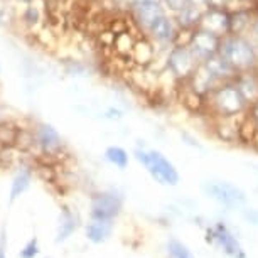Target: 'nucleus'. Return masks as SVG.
Masks as SVG:
<instances>
[{
    "label": "nucleus",
    "instance_id": "5",
    "mask_svg": "<svg viewBox=\"0 0 258 258\" xmlns=\"http://www.w3.org/2000/svg\"><path fill=\"white\" fill-rule=\"evenodd\" d=\"M128 7L134 24L144 34L147 32V29L155 19L165 14V9L160 0H130Z\"/></svg>",
    "mask_w": 258,
    "mask_h": 258
},
{
    "label": "nucleus",
    "instance_id": "9",
    "mask_svg": "<svg viewBox=\"0 0 258 258\" xmlns=\"http://www.w3.org/2000/svg\"><path fill=\"white\" fill-rule=\"evenodd\" d=\"M220 39L214 34L204 31V29L198 27L192 31L191 42H189V49L192 51V54L196 56L199 62L206 61L209 56L218 52V46H220Z\"/></svg>",
    "mask_w": 258,
    "mask_h": 258
},
{
    "label": "nucleus",
    "instance_id": "26",
    "mask_svg": "<svg viewBox=\"0 0 258 258\" xmlns=\"http://www.w3.org/2000/svg\"><path fill=\"white\" fill-rule=\"evenodd\" d=\"M11 22V2L0 0V27H6Z\"/></svg>",
    "mask_w": 258,
    "mask_h": 258
},
{
    "label": "nucleus",
    "instance_id": "22",
    "mask_svg": "<svg viewBox=\"0 0 258 258\" xmlns=\"http://www.w3.org/2000/svg\"><path fill=\"white\" fill-rule=\"evenodd\" d=\"M76 226H78V220L75 218V214H73L68 208H64L62 209V214H61V220H59L57 240H66V238L76 230Z\"/></svg>",
    "mask_w": 258,
    "mask_h": 258
},
{
    "label": "nucleus",
    "instance_id": "1",
    "mask_svg": "<svg viewBox=\"0 0 258 258\" xmlns=\"http://www.w3.org/2000/svg\"><path fill=\"white\" fill-rule=\"evenodd\" d=\"M218 54L223 56L236 73L256 70L258 49L245 34H226L220 39Z\"/></svg>",
    "mask_w": 258,
    "mask_h": 258
},
{
    "label": "nucleus",
    "instance_id": "2",
    "mask_svg": "<svg viewBox=\"0 0 258 258\" xmlns=\"http://www.w3.org/2000/svg\"><path fill=\"white\" fill-rule=\"evenodd\" d=\"M204 100H206L204 105L209 106L214 118L216 116L243 115L245 111H248V106H250L233 81H226L218 85Z\"/></svg>",
    "mask_w": 258,
    "mask_h": 258
},
{
    "label": "nucleus",
    "instance_id": "18",
    "mask_svg": "<svg viewBox=\"0 0 258 258\" xmlns=\"http://www.w3.org/2000/svg\"><path fill=\"white\" fill-rule=\"evenodd\" d=\"M255 17L253 9L238 7L230 11V34H248Z\"/></svg>",
    "mask_w": 258,
    "mask_h": 258
},
{
    "label": "nucleus",
    "instance_id": "12",
    "mask_svg": "<svg viewBox=\"0 0 258 258\" xmlns=\"http://www.w3.org/2000/svg\"><path fill=\"white\" fill-rule=\"evenodd\" d=\"M34 142L41 152H44L47 155H54L62 149V139L59 132L49 123H37L32 134Z\"/></svg>",
    "mask_w": 258,
    "mask_h": 258
},
{
    "label": "nucleus",
    "instance_id": "8",
    "mask_svg": "<svg viewBox=\"0 0 258 258\" xmlns=\"http://www.w3.org/2000/svg\"><path fill=\"white\" fill-rule=\"evenodd\" d=\"M123 198L115 191H106L95 194L91 198V216L93 220H113L120 213Z\"/></svg>",
    "mask_w": 258,
    "mask_h": 258
},
{
    "label": "nucleus",
    "instance_id": "33",
    "mask_svg": "<svg viewBox=\"0 0 258 258\" xmlns=\"http://www.w3.org/2000/svg\"><path fill=\"white\" fill-rule=\"evenodd\" d=\"M0 258H6V235H4V231L0 236Z\"/></svg>",
    "mask_w": 258,
    "mask_h": 258
},
{
    "label": "nucleus",
    "instance_id": "34",
    "mask_svg": "<svg viewBox=\"0 0 258 258\" xmlns=\"http://www.w3.org/2000/svg\"><path fill=\"white\" fill-rule=\"evenodd\" d=\"M191 4H196V6H201V7H206V2L208 0H189Z\"/></svg>",
    "mask_w": 258,
    "mask_h": 258
},
{
    "label": "nucleus",
    "instance_id": "16",
    "mask_svg": "<svg viewBox=\"0 0 258 258\" xmlns=\"http://www.w3.org/2000/svg\"><path fill=\"white\" fill-rule=\"evenodd\" d=\"M203 64L213 73V76L216 78L218 81H221V83L233 81V80H235V76H236L235 68H233L230 62L225 59V57L218 54V52L211 54L206 61H203Z\"/></svg>",
    "mask_w": 258,
    "mask_h": 258
},
{
    "label": "nucleus",
    "instance_id": "15",
    "mask_svg": "<svg viewBox=\"0 0 258 258\" xmlns=\"http://www.w3.org/2000/svg\"><path fill=\"white\" fill-rule=\"evenodd\" d=\"M155 54H157V49H155L154 42L150 41L149 37L135 39V44L132 47V52H130V57H132V61L139 68H149L154 62Z\"/></svg>",
    "mask_w": 258,
    "mask_h": 258
},
{
    "label": "nucleus",
    "instance_id": "27",
    "mask_svg": "<svg viewBox=\"0 0 258 258\" xmlns=\"http://www.w3.org/2000/svg\"><path fill=\"white\" fill-rule=\"evenodd\" d=\"M240 0H208L206 7L209 9H221V11H233V4Z\"/></svg>",
    "mask_w": 258,
    "mask_h": 258
},
{
    "label": "nucleus",
    "instance_id": "29",
    "mask_svg": "<svg viewBox=\"0 0 258 258\" xmlns=\"http://www.w3.org/2000/svg\"><path fill=\"white\" fill-rule=\"evenodd\" d=\"M248 32H250V39L253 41V44H255V47L258 49V12L255 14V17H253V22Z\"/></svg>",
    "mask_w": 258,
    "mask_h": 258
},
{
    "label": "nucleus",
    "instance_id": "13",
    "mask_svg": "<svg viewBox=\"0 0 258 258\" xmlns=\"http://www.w3.org/2000/svg\"><path fill=\"white\" fill-rule=\"evenodd\" d=\"M186 83L194 93L201 95V96H204V98H206V96L211 93L218 85H221V81H218L216 78L213 76V73L209 71L203 62H199L198 68L194 70L191 78H189Z\"/></svg>",
    "mask_w": 258,
    "mask_h": 258
},
{
    "label": "nucleus",
    "instance_id": "21",
    "mask_svg": "<svg viewBox=\"0 0 258 258\" xmlns=\"http://www.w3.org/2000/svg\"><path fill=\"white\" fill-rule=\"evenodd\" d=\"M31 186V170L22 169L14 176L12 179V187H11V199H17L19 196H22Z\"/></svg>",
    "mask_w": 258,
    "mask_h": 258
},
{
    "label": "nucleus",
    "instance_id": "24",
    "mask_svg": "<svg viewBox=\"0 0 258 258\" xmlns=\"http://www.w3.org/2000/svg\"><path fill=\"white\" fill-rule=\"evenodd\" d=\"M167 251H169V258H196L191 251L187 250L186 245H182V243L177 241V240L169 241Z\"/></svg>",
    "mask_w": 258,
    "mask_h": 258
},
{
    "label": "nucleus",
    "instance_id": "36",
    "mask_svg": "<svg viewBox=\"0 0 258 258\" xmlns=\"http://www.w3.org/2000/svg\"><path fill=\"white\" fill-rule=\"evenodd\" d=\"M241 4H253V2H256V0H240Z\"/></svg>",
    "mask_w": 258,
    "mask_h": 258
},
{
    "label": "nucleus",
    "instance_id": "19",
    "mask_svg": "<svg viewBox=\"0 0 258 258\" xmlns=\"http://www.w3.org/2000/svg\"><path fill=\"white\" fill-rule=\"evenodd\" d=\"M111 233V221L110 220H93L86 228V236L88 240L100 243L105 241Z\"/></svg>",
    "mask_w": 258,
    "mask_h": 258
},
{
    "label": "nucleus",
    "instance_id": "11",
    "mask_svg": "<svg viewBox=\"0 0 258 258\" xmlns=\"http://www.w3.org/2000/svg\"><path fill=\"white\" fill-rule=\"evenodd\" d=\"M208 241L220 245L223 248V251L226 255H230L231 258H245V251H243L241 245L223 223H218L216 226H213L208 231Z\"/></svg>",
    "mask_w": 258,
    "mask_h": 258
},
{
    "label": "nucleus",
    "instance_id": "37",
    "mask_svg": "<svg viewBox=\"0 0 258 258\" xmlns=\"http://www.w3.org/2000/svg\"><path fill=\"white\" fill-rule=\"evenodd\" d=\"M83 2H88V0H83Z\"/></svg>",
    "mask_w": 258,
    "mask_h": 258
},
{
    "label": "nucleus",
    "instance_id": "28",
    "mask_svg": "<svg viewBox=\"0 0 258 258\" xmlns=\"http://www.w3.org/2000/svg\"><path fill=\"white\" fill-rule=\"evenodd\" d=\"M36 255H37V241L32 240V241H29L27 246L21 251V256L22 258H34Z\"/></svg>",
    "mask_w": 258,
    "mask_h": 258
},
{
    "label": "nucleus",
    "instance_id": "17",
    "mask_svg": "<svg viewBox=\"0 0 258 258\" xmlns=\"http://www.w3.org/2000/svg\"><path fill=\"white\" fill-rule=\"evenodd\" d=\"M204 7L196 6V4L189 2L186 7L181 9L177 14H174V21H176L179 29H189V31H194L199 26V21L203 17Z\"/></svg>",
    "mask_w": 258,
    "mask_h": 258
},
{
    "label": "nucleus",
    "instance_id": "38",
    "mask_svg": "<svg viewBox=\"0 0 258 258\" xmlns=\"http://www.w3.org/2000/svg\"><path fill=\"white\" fill-rule=\"evenodd\" d=\"M128 2H130V0H128Z\"/></svg>",
    "mask_w": 258,
    "mask_h": 258
},
{
    "label": "nucleus",
    "instance_id": "30",
    "mask_svg": "<svg viewBox=\"0 0 258 258\" xmlns=\"http://www.w3.org/2000/svg\"><path fill=\"white\" fill-rule=\"evenodd\" d=\"M105 118H108V120H120L121 116H123V113L118 110V108H108L105 111Z\"/></svg>",
    "mask_w": 258,
    "mask_h": 258
},
{
    "label": "nucleus",
    "instance_id": "7",
    "mask_svg": "<svg viewBox=\"0 0 258 258\" xmlns=\"http://www.w3.org/2000/svg\"><path fill=\"white\" fill-rule=\"evenodd\" d=\"M177 29L179 27L176 21H174V17L165 12L150 24V27L147 29L145 34H147V37L154 42V46L169 47V46H172L174 37H176V34H177Z\"/></svg>",
    "mask_w": 258,
    "mask_h": 258
},
{
    "label": "nucleus",
    "instance_id": "32",
    "mask_svg": "<svg viewBox=\"0 0 258 258\" xmlns=\"http://www.w3.org/2000/svg\"><path fill=\"white\" fill-rule=\"evenodd\" d=\"M248 113H250V116L253 118V121H255V125L258 128V101H255V103H251L248 106Z\"/></svg>",
    "mask_w": 258,
    "mask_h": 258
},
{
    "label": "nucleus",
    "instance_id": "14",
    "mask_svg": "<svg viewBox=\"0 0 258 258\" xmlns=\"http://www.w3.org/2000/svg\"><path fill=\"white\" fill-rule=\"evenodd\" d=\"M233 83L236 85V88L240 90V93L243 95V98L246 100L248 105L258 101V71H241L236 73Z\"/></svg>",
    "mask_w": 258,
    "mask_h": 258
},
{
    "label": "nucleus",
    "instance_id": "3",
    "mask_svg": "<svg viewBox=\"0 0 258 258\" xmlns=\"http://www.w3.org/2000/svg\"><path fill=\"white\" fill-rule=\"evenodd\" d=\"M135 159L147 169V172L159 184L164 186H176L179 182V172L174 167V164L157 150H142L137 149L134 152Z\"/></svg>",
    "mask_w": 258,
    "mask_h": 258
},
{
    "label": "nucleus",
    "instance_id": "6",
    "mask_svg": "<svg viewBox=\"0 0 258 258\" xmlns=\"http://www.w3.org/2000/svg\"><path fill=\"white\" fill-rule=\"evenodd\" d=\"M203 191L214 201L225 206H238L245 203V192L226 181H208L203 184Z\"/></svg>",
    "mask_w": 258,
    "mask_h": 258
},
{
    "label": "nucleus",
    "instance_id": "25",
    "mask_svg": "<svg viewBox=\"0 0 258 258\" xmlns=\"http://www.w3.org/2000/svg\"><path fill=\"white\" fill-rule=\"evenodd\" d=\"M160 2H162L165 12L170 14V16H174V14H177L181 9L187 6L189 0H160Z\"/></svg>",
    "mask_w": 258,
    "mask_h": 258
},
{
    "label": "nucleus",
    "instance_id": "20",
    "mask_svg": "<svg viewBox=\"0 0 258 258\" xmlns=\"http://www.w3.org/2000/svg\"><path fill=\"white\" fill-rule=\"evenodd\" d=\"M42 21V9L39 6V0H34V2L27 4L24 7V12H22V24L29 29H34L37 27L39 24Z\"/></svg>",
    "mask_w": 258,
    "mask_h": 258
},
{
    "label": "nucleus",
    "instance_id": "31",
    "mask_svg": "<svg viewBox=\"0 0 258 258\" xmlns=\"http://www.w3.org/2000/svg\"><path fill=\"white\" fill-rule=\"evenodd\" d=\"M86 71V68L83 66V64H80V62H71V70H68V73L70 75H83V73Z\"/></svg>",
    "mask_w": 258,
    "mask_h": 258
},
{
    "label": "nucleus",
    "instance_id": "4",
    "mask_svg": "<svg viewBox=\"0 0 258 258\" xmlns=\"http://www.w3.org/2000/svg\"><path fill=\"white\" fill-rule=\"evenodd\" d=\"M198 64L199 61L192 54V51L189 49V46H170L165 68H167V71L174 76L176 81L186 83L198 68Z\"/></svg>",
    "mask_w": 258,
    "mask_h": 258
},
{
    "label": "nucleus",
    "instance_id": "10",
    "mask_svg": "<svg viewBox=\"0 0 258 258\" xmlns=\"http://www.w3.org/2000/svg\"><path fill=\"white\" fill-rule=\"evenodd\" d=\"M198 27H201L218 37L226 36V34H230V11L204 7L203 17L199 21Z\"/></svg>",
    "mask_w": 258,
    "mask_h": 258
},
{
    "label": "nucleus",
    "instance_id": "23",
    "mask_svg": "<svg viewBox=\"0 0 258 258\" xmlns=\"http://www.w3.org/2000/svg\"><path fill=\"white\" fill-rule=\"evenodd\" d=\"M105 159L118 169H125L128 165V154H126V150L116 147V145H111V147L105 150Z\"/></svg>",
    "mask_w": 258,
    "mask_h": 258
},
{
    "label": "nucleus",
    "instance_id": "35",
    "mask_svg": "<svg viewBox=\"0 0 258 258\" xmlns=\"http://www.w3.org/2000/svg\"><path fill=\"white\" fill-rule=\"evenodd\" d=\"M9 2H16V4H22V6H27V4L34 2V0H9Z\"/></svg>",
    "mask_w": 258,
    "mask_h": 258
}]
</instances>
